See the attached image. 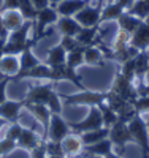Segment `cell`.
Returning a JSON list of instances; mask_svg holds the SVG:
<instances>
[{"instance_id":"cell-1","label":"cell","mask_w":149,"mask_h":158,"mask_svg":"<svg viewBox=\"0 0 149 158\" xmlns=\"http://www.w3.org/2000/svg\"><path fill=\"white\" fill-rule=\"evenodd\" d=\"M60 98L67 106H99V104L106 101V92H94V90H79L73 95H64L60 94Z\"/></svg>"},{"instance_id":"cell-2","label":"cell","mask_w":149,"mask_h":158,"mask_svg":"<svg viewBox=\"0 0 149 158\" xmlns=\"http://www.w3.org/2000/svg\"><path fill=\"white\" fill-rule=\"evenodd\" d=\"M129 128H130L135 144H138L141 149V156L149 158V131H147V125L143 115L135 112V115L129 120Z\"/></svg>"},{"instance_id":"cell-3","label":"cell","mask_w":149,"mask_h":158,"mask_svg":"<svg viewBox=\"0 0 149 158\" xmlns=\"http://www.w3.org/2000/svg\"><path fill=\"white\" fill-rule=\"evenodd\" d=\"M59 19V13L56 11V8L48 5L42 10H38L37 13V19H35V38L42 40L46 35H49L51 32H46V29L51 24H56Z\"/></svg>"},{"instance_id":"cell-4","label":"cell","mask_w":149,"mask_h":158,"mask_svg":"<svg viewBox=\"0 0 149 158\" xmlns=\"http://www.w3.org/2000/svg\"><path fill=\"white\" fill-rule=\"evenodd\" d=\"M105 5V0H99L97 5H87L81 11L75 15V19L79 22L81 27H95V25L102 24V10Z\"/></svg>"},{"instance_id":"cell-5","label":"cell","mask_w":149,"mask_h":158,"mask_svg":"<svg viewBox=\"0 0 149 158\" xmlns=\"http://www.w3.org/2000/svg\"><path fill=\"white\" fill-rule=\"evenodd\" d=\"M110 141L113 142V146L119 149V152L125 150V144L129 142H135L133 141V136L130 133V128H129V123L122 122V120H117L113 127H110V135H108Z\"/></svg>"},{"instance_id":"cell-6","label":"cell","mask_w":149,"mask_h":158,"mask_svg":"<svg viewBox=\"0 0 149 158\" xmlns=\"http://www.w3.org/2000/svg\"><path fill=\"white\" fill-rule=\"evenodd\" d=\"M102 127H103V118H102V112H100L99 106H90L87 117L83 118L81 122L70 123L72 131L76 135L86 133V131H90V130H97V128H102Z\"/></svg>"},{"instance_id":"cell-7","label":"cell","mask_w":149,"mask_h":158,"mask_svg":"<svg viewBox=\"0 0 149 158\" xmlns=\"http://www.w3.org/2000/svg\"><path fill=\"white\" fill-rule=\"evenodd\" d=\"M111 90L114 92V94H117L119 97H122L124 100L130 101L132 104H133V101H135V100H137V98L140 97L138 89L133 85V82H132V81H129L127 77H124L119 71L116 73V77H114V82H113Z\"/></svg>"},{"instance_id":"cell-8","label":"cell","mask_w":149,"mask_h":158,"mask_svg":"<svg viewBox=\"0 0 149 158\" xmlns=\"http://www.w3.org/2000/svg\"><path fill=\"white\" fill-rule=\"evenodd\" d=\"M25 109L35 117V120L40 125L43 127L42 139L46 141L48 139V128H49V122H51L52 112L49 111V108L46 106V104H37V103H25Z\"/></svg>"},{"instance_id":"cell-9","label":"cell","mask_w":149,"mask_h":158,"mask_svg":"<svg viewBox=\"0 0 149 158\" xmlns=\"http://www.w3.org/2000/svg\"><path fill=\"white\" fill-rule=\"evenodd\" d=\"M56 90L52 85L51 81L45 82V84H37V85H32L29 89L25 95V103H37V104H48V100L49 97L52 95V92Z\"/></svg>"},{"instance_id":"cell-10","label":"cell","mask_w":149,"mask_h":158,"mask_svg":"<svg viewBox=\"0 0 149 158\" xmlns=\"http://www.w3.org/2000/svg\"><path fill=\"white\" fill-rule=\"evenodd\" d=\"M70 133H72L70 123H67L60 114H52L51 122H49V128H48V139L60 142L67 135H70Z\"/></svg>"},{"instance_id":"cell-11","label":"cell","mask_w":149,"mask_h":158,"mask_svg":"<svg viewBox=\"0 0 149 158\" xmlns=\"http://www.w3.org/2000/svg\"><path fill=\"white\" fill-rule=\"evenodd\" d=\"M24 108L25 100H5L0 104V117H3L8 123H16Z\"/></svg>"},{"instance_id":"cell-12","label":"cell","mask_w":149,"mask_h":158,"mask_svg":"<svg viewBox=\"0 0 149 158\" xmlns=\"http://www.w3.org/2000/svg\"><path fill=\"white\" fill-rule=\"evenodd\" d=\"M43 142L42 136H40L35 128H29V127H24L22 128V133L18 139V147L22 149V150H27L30 152L32 149H35L37 146H40V144Z\"/></svg>"},{"instance_id":"cell-13","label":"cell","mask_w":149,"mask_h":158,"mask_svg":"<svg viewBox=\"0 0 149 158\" xmlns=\"http://www.w3.org/2000/svg\"><path fill=\"white\" fill-rule=\"evenodd\" d=\"M56 29L62 36H76L83 27L75 19V16H59L56 22Z\"/></svg>"},{"instance_id":"cell-14","label":"cell","mask_w":149,"mask_h":158,"mask_svg":"<svg viewBox=\"0 0 149 158\" xmlns=\"http://www.w3.org/2000/svg\"><path fill=\"white\" fill-rule=\"evenodd\" d=\"M90 2L92 0H62L54 8L59 13V16H75L84 6L90 5Z\"/></svg>"},{"instance_id":"cell-15","label":"cell","mask_w":149,"mask_h":158,"mask_svg":"<svg viewBox=\"0 0 149 158\" xmlns=\"http://www.w3.org/2000/svg\"><path fill=\"white\" fill-rule=\"evenodd\" d=\"M60 144H62V149H64L65 156H76L84 149V144H83V141H81V136L73 133V131L70 135H67L60 141Z\"/></svg>"},{"instance_id":"cell-16","label":"cell","mask_w":149,"mask_h":158,"mask_svg":"<svg viewBox=\"0 0 149 158\" xmlns=\"http://www.w3.org/2000/svg\"><path fill=\"white\" fill-rule=\"evenodd\" d=\"M130 46H133L135 49H138V51H147L149 49V27L144 22L132 33Z\"/></svg>"},{"instance_id":"cell-17","label":"cell","mask_w":149,"mask_h":158,"mask_svg":"<svg viewBox=\"0 0 149 158\" xmlns=\"http://www.w3.org/2000/svg\"><path fill=\"white\" fill-rule=\"evenodd\" d=\"M0 19H2L3 25L7 27L8 32H13L19 29L21 25L25 22V19L22 18L19 10H7V11H0Z\"/></svg>"},{"instance_id":"cell-18","label":"cell","mask_w":149,"mask_h":158,"mask_svg":"<svg viewBox=\"0 0 149 158\" xmlns=\"http://www.w3.org/2000/svg\"><path fill=\"white\" fill-rule=\"evenodd\" d=\"M19 56H13V54H5L0 59V74L3 77L10 76L13 81V76H16L19 73Z\"/></svg>"},{"instance_id":"cell-19","label":"cell","mask_w":149,"mask_h":158,"mask_svg":"<svg viewBox=\"0 0 149 158\" xmlns=\"http://www.w3.org/2000/svg\"><path fill=\"white\" fill-rule=\"evenodd\" d=\"M135 60V79L140 81V87L144 85V74L149 67V51H140L133 57Z\"/></svg>"},{"instance_id":"cell-20","label":"cell","mask_w":149,"mask_h":158,"mask_svg":"<svg viewBox=\"0 0 149 158\" xmlns=\"http://www.w3.org/2000/svg\"><path fill=\"white\" fill-rule=\"evenodd\" d=\"M105 54L99 46H84V63L90 67H103L105 65Z\"/></svg>"},{"instance_id":"cell-21","label":"cell","mask_w":149,"mask_h":158,"mask_svg":"<svg viewBox=\"0 0 149 158\" xmlns=\"http://www.w3.org/2000/svg\"><path fill=\"white\" fill-rule=\"evenodd\" d=\"M116 22H117V25H119V29H121V30H125V32H129V33L132 35V33L137 30L144 21H141L140 18L130 15L129 11H124L122 15L119 16V19H117Z\"/></svg>"},{"instance_id":"cell-22","label":"cell","mask_w":149,"mask_h":158,"mask_svg":"<svg viewBox=\"0 0 149 158\" xmlns=\"http://www.w3.org/2000/svg\"><path fill=\"white\" fill-rule=\"evenodd\" d=\"M65 62H67V51L60 44L54 46L48 51V56L45 60L46 65H49V67H59V65H64Z\"/></svg>"},{"instance_id":"cell-23","label":"cell","mask_w":149,"mask_h":158,"mask_svg":"<svg viewBox=\"0 0 149 158\" xmlns=\"http://www.w3.org/2000/svg\"><path fill=\"white\" fill-rule=\"evenodd\" d=\"M110 135V128L106 127H102V128H97V130H90V131H86V133H81V141H83L84 146H89V144H95L99 141H103L108 138Z\"/></svg>"},{"instance_id":"cell-24","label":"cell","mask_w":149,"mask_h":158,"mask_svg":"<svg viewBox=\"0 0 149 158\" xmlns=\"http://www.w3.org/2000/svg\"><path fill=\"white\" fill-rule=\"evenodd\" d=\"M38 63H42V60H40L33 52H32V48H27L24 49L21 54H19V71H27L30 70L33 67H37Z\"/></svg>"},{"instance_id":"cell-25","label":"cell","mask_w":149,"mask_h":158,"mask_svg":"<svg viewBox=\"0 0 149 158\" xmlns=\"http://www.w3.org/2000/svg\"><path fill=\"white\" fill-rule=\"evenodd\" d=\"M125 10L121 6L119 3L116 2H111V3H105L103 5V10H102V22H106V21H117L119 16L122 15Z\"/></svg>"},{"instance_id":"cell-26","label":"cell","mask_w":149,"mask_h":158,"mask_svg":"<svg viewBox=\"0 0 149 158\" xmlns=\"http://www.w3.org/2000/svg\"><path fill=\"white\" fill-rule=\"evenodd\" d=\"M99 109H100V112H102V118H103V127H106V128H110V127H113L117 120H119V115H117V112L108 104L106 101L105 103H102V104H99Z\"/></svg>"},{"instance_id":"cell-27","label":"cell","mask_w":149,"mask_h":158,"mask_svg":"<svg viewBox=\"0 0 149 158\" xmlns=\"http://www.w3.org/2000/svg\"><path fill=\"white\" fill-rule=\"evenodd\" d=\"M65 63L73 70H76L81 65H84V46H81L72 52H67V62Z\"/></svg>"},{"instance_id":"cell-28","label":"cell","mask_w":149,"mask_h":158,"mask_svg":"<svg viewBox=\"0 0 149 158\" xmlns=\"http://www.w3.org/2000/svg\"><path fill=\"white\" fill-rule=\"evenodd\" d=\"M127 11L130 13V15L140 18L141 21H144L149 16V2H144V0H135Z\"/></svg>"},{"instance_id":"cell-29","label":"cell","mask_w":149,"mask_h":158,"mask_svg":"<svg viewBox=\"0 0 149 158\" xmlns=\"http://www.w3.org/2000/svg\"><path fill=\"white\" fill-rule=\"evenodd\" d=\"M18 10L21 11V15L25 21H35L37 19V13L38 10L33 6L32 0H19V6Z\"/></svg>"},{"instance_id":"cell-30","label":"cell","mask_w":149,"mask_h":158,"mask_svg":"<svg viewBox=\"0 0 149 158\" xmlns=\"http://www.w3.org/2000/svg\"><path fill=\"white\" fill-rule=\"evenodd\" d=\"M130 36H132V35H130L129 32L119 29L117 33H116V36H114L111 51H122V49L129 48V46H130Z\"/></svg>"},{"instance_id":"cell-31","label":"cell","mask_w":149,"mask_h":158,"mask_svg":"<svg viewBox=\"0 0 149 158\" xmlns=\"http://www.w3.org/2000/svg\"><path fill=\"white\" fill-rule=\"evenodd\" d=\"M46 106L49 108V111H51L52 114H60V112H62V98H60L59 92H56V90L52 92V95L49 97Z\"/></svg>"},{"instance_id":"cell-32","label":"cell","mask_w":149,"mask_h":158,"mask_svg":"<svg viewBox=\"0 0 149 158\" xmlns=\"http://www.w3.org/2000/svg\"><path fill=\"white\" fill-rule=\"evenodd\" d=\"M133 108L138 114H149V94L140 95L137 100L133 101Z\"/></svg>"},{"instance_id":"cell-33","label":"cell","mask_w":149,"mask_h":158,"mask_svg":"<svg viewBox=\"0 0 149 158\" xmlns=\"http://www.w3.org/2000/svg\"><path fill=\"white\" fill-rule=\"evenodd\" d=\"M45 149H46V155H52V156H65L62 144L57 141H45Z\"/></svg>"},{"instance_id":"cell-34","label":"cell","mask_w":149,"mask_h":158,"mask_svg":"<svg viewBox=\"0 0 149 158\" xmlns=\"http://www.w3.org/2000/svg\"><path fill=\"white\" fill-rule=\"evenodd\" d=\"M121 74H122L124 77H127L129 81H135V60L133 59H130V60H127V62H124V63H121V71H119Z\"/></svg>"},{"instance_id":"cell-35","label":"cell","mask_w":149,"mask_h":158,"mask_svg":"<svg viewBox=\"0 0 149 158\" xmlns=\"http://www.w3.org/2000/svg\"><path fill=\"white\" fill-rule=\"evenodd\" d=\"M59 44H60L67 52H72V51L81 48V44L78 43V40H76L75 36H62V40H60Z\"/></svg>"},{"instance_id":"cell-36","label":"cell","mask_w":149,"mask_h":158,"mask_svg":"<svg viewBox=\"0 0 149 158\" xmlns=\"http://www.w3.org/2000/svg\"><path fill=\"white\" fill-rule=\"evenodd\" d=\"M22 125L19 123V122H16V123H11L10 127H8V130H7V138H10V139H15L16 142H18V139H19V136H21V133H22Z\"/></svg>"},{"instance_id":"cell-37","label":"cell","mask_w":149,"mask_h":158,"mask_svg":"<svg viewBox=\"0 0 149 158\" xmlns=\"http://www.w3.org/2000/svg\"><path fill=\"white\" fill-rule=\"evenodd\" d=\"M0 144H2V152H3V156L11 153L15 149H18V142L15 139H10V138H3V139H0Z\"/></svg>"},{"instance_id":"cell-38","label":"cell","mask_w":149,"mask_h":158,"mask_svg":"<svg viewBox=\"0 0 149 158\" xmlns=\"http://www.w3.org/2000/svg\"><path fill=\"white\" fill-rule=\"evenodd\" d=\"M10 81H11L10 76H5L2 81H0V104H2L5 100H8L7 98V85L10 84Z\"/></svg>"},{"instance_id":"cell-39","label":"cell","mask_w":149,"mask_h":158,"mask_svg":"<svg viewBox=\"0 0 149 158\" xmlns=\"http://www.w3.org/2000/svg\"><path fill=\"white\" fill-rule=\"evenodd\" d=\"M19 6V0H3L0 11H7V10H18Z\"/></svg>"},{"instance_id":"cell-40","label":"cell","mask_w":149,"mask_h":158,"mask_svg":"<svg viewBox=\"0 0 149 158\" xmlns=\"http://www.w3.org/2000/svg\"><path fill=\"white\" fill-rule=\"evenodd\" d=\"M32 3H33V6H35L37 10H42V8H45V6L49 5L48 0H32Z\"/></svg>"},{"instance_id":"cell-41","label":"cell","mask_w":149,"mask_h":158,"mask_svg":"<svg viewBox=\"0 0 149 158\" xmlns=\"http://www.w3.org/2000/svg\"><path fill=\"white\" fill-rule=\"evenodd\" d=\"M133 2H135V0H116V3H119V5L122 6L125 11L132 6V3H133Z\"/></svg>"},{"instance_id":"cell-42","label":"cell","mask_w":149,"mask_h":158,"mask_svg":"<svg viewBox=\"0 0 149 158\" xmlns=\"http://www.w3.org/2000/svg\"><path fill=\"white\" fill-rule=\"evenodd\" d=\"M5 44H7V40L0 38V59L5 56Z\"/></svg>"},{"instance_id":"cell-43","label":"cell","mask_w":149,"mask_h":158,"mask_svg":"<svg viewBox=\"0 0 149 158\" xmlns=\"http://www.w3.org/2000/svg\"><path fill=\"white\" fill-rule=\"evenodd\" d=\"M144 87H149V67H147V71L144 74Z\"/></svg>"},{"instance_id":"cell-44","label":"cell","mask_w":149,"mask_h":158,"mask_svg":"<svg viewBox=\"0 0 149 158\" xmlns=\"http://www.w3.org/2000/svg\"><path fill=\"white\" fill-rule=\"evenodd\" d=\"M48 2H49V5H51V6H56L57 3H60V2H62V0H48Z\"/></svg>"},{"instance_id":"cell-45","label":"cell","mask_w":149,"mask_h":158,"mask_svg":"<svg viewBox=\"0 0 149 158\" xmlns=\"http://www.w3.org/2000/svg\"><path fill=\"white\" fill-rule=\"evenodd\" d=\"M7 123H8V122L5 120V118H3V117H0V128H2L3 125H7Z\"/></svg>"},{"instance_id":"cell-46","label":"cell","mask_w":149,"mask_h":158,"mask_svg":"<svg viewBox=\"0 0 149 158\" xmlns=\"http://www.w3.org/2000/svg\"><path fill=\"white\" fill-rule=\"evenodd\" d=\"M144 24H146V25H147V27H149V16H147V18L144 19Z\"/></svg>"},{"instance_id":"cell-47","label":"cell","mask_w":149,"mask_h":158,"mask_svg":"<svg viewBox=\"0 0 149 158\" xmlns=\"http://www.w3.org/2000/svg\"><path fill=\"white\" fill-rule=\"evenodd\" d=\"M3 156V152H2V144H0V158Z\"/></svg>"},{"instance_id":"cell-48","label":"cell","mask_w":149,"mask_h":158,"mask_svg":"<svg viewBox=\"0 0 149 158\" xmlns=\"http://www.w3.org/2000/svg\"><path fill=\"white\" fill-rule=\"evenodd\" d=\"M146 125H147V131H149V117L146 118Z\"/></svg>"},{"instance_id":"cell-49","label":"cell","mask_w":149,"mask_h":158,"mask_svg":"<svg viewBox=\"0 0 149 158\" xmlns=\"http://www.w3.org/2000/svg\"><path fill=\"white\" fill-rule=\"evenodd\" d=\"M144 2H149V0H144Z\"/></svg>"}]
</instances>
